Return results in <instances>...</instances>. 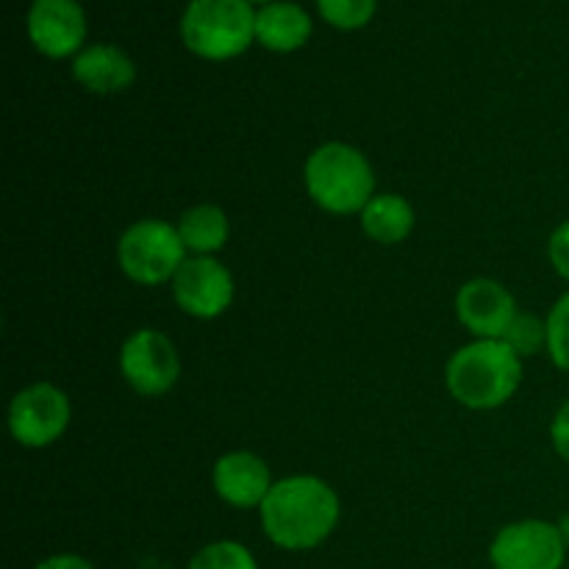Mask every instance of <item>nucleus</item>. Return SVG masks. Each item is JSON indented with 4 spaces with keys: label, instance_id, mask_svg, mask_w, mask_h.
<instances>
[{
    "label": "nucleus",
    "instance_id": "nucleus-15",
    "mask_svg": "<svg viewBox=\"0 0 569 569\" xmlns=\"http://www.w3.org/2000/svg\"><path fill=\"white\" fill-rule=\"evenodd\" d=\"M361 231L378 244H400L415 231V209L406 198L381 192L361 209Z\"/></svg>",
    "mask_w": 569,
    "mask_h": 569
},
{
    "label": "nucleus",
    "instance_id": "nucleus-17",
    "mask_svg": "<svg viewBox=\"0 0 569 569\" xmlns=\"http://www.w3.org/2000/svg\"><path fill=\"white\" fill-rule=\"evenodd\" d=\"M187 569H259V561H256V556L242 542L220 539V542H211L206 548H200L192 556Z\"/></svg>",
    "mask_w": 569,
    "mask_h": 569
},
{
    "label": "nucleus",
    "instance_id": "nucleus-21",
    "mask_svg": "<svg viewBox=\"0 0 569 569\" xmlns=\"http://www.w3.org/2000/svg\"><path fill=\"white\" fill-rule=\"evenodd\" d=\"M548 259L550 264H553L556 276L569 283V220L561 222V226L550 233Z\"/></svg>",
    "mask_w": 569,
    "mask_h": 569
},
{
    "label": "nucleus",
    "instance_id": "nucleus-3",
    "mask_svg": "<svg viewBox=\"0 0 569 569\" xmlns=\"http://www.w3.org/2000/svg\"><path fill=\"white\" fill-rule=\"evenodd\" d=\"M309 198L331 214H361L376 198V172L367 156L348 142H326L306 159Z\"/></svg>",
    "mask_w": 569,
    "mask_h": 569
},
{
    "label": "nucleus",
    "instance_id": "nucleus-2",
    "mask_svg": "<svg viewBox=\"0 0 569 569\" xmlns=\"http://www.w3.org/2000/svg\"><path fill=\"white\" fill-rule=\"evenodd\" d=\"M522 383V359L503 339H476L450 356L445 387L456 403L472 411L500 409Z\"/></svg>",
    "mask_w": 569,
    "mask_h": 569
},
{
    "label": "nucleus",
    "instance_id": "nucleus-7",
    "mask_svg": "<svg viewBox=\"0 0 569 569\" xmlns=\"http://www.w3.org/2000/svg\"><path fill=\"white\" fill-rule=\"evenodd\" d=\"M120 372L142 398H161L181 378V356L167 333L139 328L122 342Z\"/></svg>",
    "mask_w": 569,
    "mask_h": 569
},
{
    "label": "nucleus",
    "instance_id": "nucleus-9",
    "mask_svg": "<svg viewBox=\"0 0 569 569\" xmlns=\"http://www.w3.org/2000/svg\"><path fill=\"white\" fill-rule=\"evenodd\" d=\"M172 298L183 315L194 320H214L233 303V276L214 256H189L170 283Z\"/></svg>",
    "mask_w": 569,
    "mask_h": 569
},
{
    "label": "nucleus",
    "instance_id": "nucleus-12",
    "mask_svg": "<svg viewBox=\"0 0 569 569\" xmlns=\"http://www.w3.org/2000/svg\"><path fill=\"white\" fill-rule=\"evenodd\" d=\"M272 472L261 456L250 450H233L217 459L211 470V487L222 503L233 509H259L272 489Z\"/></svg>",
    "mask_w": 569,
    "mask_h": 569
},
{
    "label": "nucleus",
    "instance_id": "nucleus-22",
    "mask_svg": "<svg viewBox=\"0 0 569 569\" xmlns=\"http://www.w3.org/2000/svg\"><path fill=\"white\" fill-rule=\"evenodd\" d=\"M550 439H553L556 453L569 465V398L561 403V409L556 411L553 426H550Z\"/></svg>",
    "mask_w": 569,
    "mask_h": 569
},
{
    "label": "nucleus",
    "instance_id": "nucleus-14",
    "mask_svg": "<svg viewBox=\"0 0 569 569\" xmlns=\"http://www.w3.org/2000/svg\"><path fill=\"white\" fill-rule=\"evenodd\" d=\"M311 37V17L303 6L289 0H272L256 11V42L276 53H292L303 48Z\"/></svg>",
    "mask_w": 569,
    "mask_h": 569
},
{
    "label": "nucleus",
    "instance_id": "nucleus-8",
    "mask_svg": "<svg viewBox=\"0 0 569 569\" xmlns=\"http://www.w3.org/2000/svg\"><path fill=\"white\" fill-rule=\"evenodd\" d=\"M567 545L556 522L520 520L503 526L489 545L495 569H561Z\"/></svg>",
    "mask_w": 569,
    "mask_h": 569
},
{
    "label": "nucleus",
    "instance_id": "nucleus-11",
    "mask_svg": "<svg viewBox=\"0 0 569 569\" xmlns=\"http://www.w3.org/2000/svg\"><path fill=\"white\" fill-rule=\"evenodd\" d=\"M517 315L515 295L492 278H472L456 295V317L476 339H503Z\"/></svg>",
    "mask_w": 569,
    "mask_h": 569
},
{
    "label": "nucleus",
    "instance_id": "nucleus-4",
    "mask_svg": "<svg viewBox=\"0 0 569 569\" xmlns=\"http://www.w3.org/2000/svg\"><path fill=\"white\" fill-rule=\"evenodd\" d=\"M181 39L200 59H237L256 39L253 6L250 0H189L181 17Z\"/></svg>",
    "mask_w": 569,
    "mask_h": 569
},
{
    "label": "nucleus",
    "instance_id": "nucleus-16",
    "mask_svg": "<svg viewBox=\"0 0 569 569\" xmlns=\"http://www.w3.org/2000/svg\"><path fill=\"white\" fill-rule=\"evenodd\" d=\"M178 233L192 256H214L217 250L226 248L231 226L220 206L198 203L183 211L178 220Z\"/></svg>",
    "mask_w": 569,
    "mask_h": 569
},
{
    "label": "nucleus",
    "instance_id": "nucleus-5",
    "mask_svg": "<svg viewBox=\"0 0 569 569\" xmlns=\"http://www.w3.org/2000/svg\"><path fill=\"white\" fill-rule=\"evenodd\" d=\"M178 226L167 220H139L126 228L117 242V261L126 278L142 287H159L172 283L176 272L189 259Z\"/></svg>",
    "mask_w": 569,
    "mask_h": 569
},
{
    "label": "nucleus",
    "instance_id": "nucleus-25",
    "mask_svg": "<svg viewBox=\"0 0 569 569\" xmlns=\"http://www.w3.org/2000/svg\"><path fill=\"white\" fill-rule=\"evenodd\" d=\"M250 3H264L267 6V3H272V0H250Z\"/></svg>",
    "mask_w": 569,
    "mask_h": 569
},
{
    "label": "nucleus",
    "instance_id": "nucleus-23",
    "mask_svg": "<svg viewBox=\"0 0 569 569\" xmlns=\"http://www.w3.org/2000/svg\"><path fill=\"white\" fill-rule=\"evenodd\" d=\"M33 569H94V565L78 553H56L48 556L44 561H39Z\"/></svg>",
    "mask_w": 569,
    "mask_h": 569
},
{
    "label": "nucleus",
    "instance_id": "nucleus-18",
    "mask_svg": "<svg viewBox=\"0 0 569 569\" xmlns=\"http://www.w3.org/2000/svg\"><path fill=\"white\" fill-rule=\"evenodd\" d=\"M503 342L520 356L522 361L539 356L545 350L548 353V320H539L537 315H517L515 322L506 331Z\"/></svg>",
    "mask_w": 569,
    "mask_h": 569
},
{
    "label": "nucleus",
    "instance_id": "nucleus-6",
    "mask_svg": "<svg viewBox=\"0 0 569 569\" xmlns=\"http://www.w3.org/2000/svg\"><path fill=\"white\" fill-rule=\"evenodd\" d=\"M70 420V398L53 383H31V387L20 389L9 403V431L22 448H50L64 437Z\"/></svg>",
    "mask_w": 569,
    "mask_h": 569
},
{
    "label": "nucleus",
    "instance_id": "nucleus-10",
    "mask_svg": "<svg viewBox=\"0 0 569 569\" xmlns=\"http://www.w3.org/2000/svg\"><path fill=\"white\" fill-rule=\"evenodd\" d=\"M28 37L48 59L78 56L87 39V14L78 0H33L28 9Z\"/></svg>",
    "mask_w": 569,
    "mask_h": 569
},
{
    "label": "nucleus",
    "instance_id": "nucleus-20",
    "mask_svg": "<svg viewBox=\"0 0 569 569\" xmlns=\"http://www.w3.org/2000/svg\"><path fill=\"white\" fill-rule=\"evenodd\" d=\"M548 356L561 372H569V289L548 315Z\"/></svg>",
    "mask_w": 569,
    "mask_h": 569
},
{
    "label": "nucleus",
    "instance_id": "nucleus-1",
    "mask_svg": "<svg viewBox=\"0 0 569 569\" xmlns=\"http://www.w3.org/2000/svg\"><path fill=\"white\" fill-rule=\"evenodd\" d=\"M342 503L331 483L317 476H289L272 483L259 506L261 531L276 548L315 550L337 531Z\"/></svg>",
    "mask_w": 569,
    "mask_h": 569
},
{
    "label": "nucleus",
    "instance_id": "nucleus-13",
    "mask_svg": "<svg viewBox=\"0 0 569 569\" xmlns=\"http://www.w3.org/2000/svg\"><path fill=\"white\" fill-rule=\"evenodd\" d=\"M72 76L87 92L114 94L131 87L137 67L117 44H89L72 59Z\"/></svg>",
    "mask_w": 569,
    "mask_h": 569
},
{
    "label": "nucleus",
    "instance_id": "nucleus-19",
    "mask_svg": "<svg viewBox=\"0 0 569 569\" xmlns=\"http://www.w3.org/2000/svg\"><path fill=\"white\" fill-rule=\"evenodd\" d=\"M376 3L378 0H317V9L333 28L353 31V28L367 26L372 20Z\"/></svg>",
    "mask_w": 569,
    "mask_h": 569
},
{
    "label": "nucleus",
    "instance_id": "nucleus-24",
    "mask_svg": "<svg viewBox=\"0 0 569 569\" xmlns=\"http://www.w3.org/2000/svg\"><path fill=\"white\" fill-rule=\"evenodd\" d=\"M556 526H559L561 539H565V545L569 548V511H567V515H561V520L556 522Z\"/></svg>",
    "mask_w": 569,
    "mask_h": 569
}]
</instances>
